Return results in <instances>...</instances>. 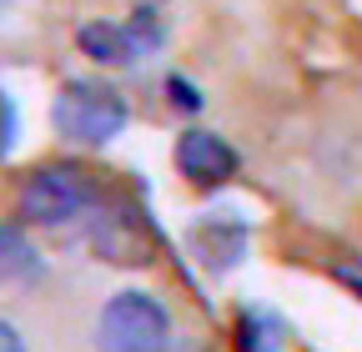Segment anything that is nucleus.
<instances>
[{
  "instance_id": "f257e3e1",
  "label": "nucleus",
  "mask_w": 362,
  "mask_h": 352,
  "mask_svg": "<svg viewBox=\"0 0 362 352\" xmlns=\"http://www.w3.org/2000/svg\"><path fill=\"white\" fill-rule=\"evenodd\" d=\"M131 121V106L116 86L96 81V76H76V81H61V91L51 101V126L56 136L76 141V146H106L116 141Z\"/></svg>"
},
{
  "instance_id": "f03ea898",
  "label": "nucleus",
  "mask_w": 362,
  "mask_h": 352,
  "mask_svg": "<svg viewBox=\"0 0 362 352\" xmlns=\"http://www.w3.org/2000/svg\"><path fill=\"white\" fill-rule=\"evenodd\" d=\"M96 201H101V187L81 161H45V166H35L25 176L16 211L30 227H71Z\"/></svg>"
},
{
  "instance_id": "7ed1b4c3",
  "label": "nucleus",
  "mask_w": 362,
  "mask_h": 352,
  "mask_svg": "<svg viewBox=\"0 0 362 352\" xmlns=\"http://www.w3.org/2000/svg\"><path fill=\"white\" fill-rule=\"evenodd\" d=\"M96 347L101 352H166L171 347V312L141 287H126L106 297L96 317Z\"/></svg>"
},
{
  "instance_id": "20e7f679",
  "label": "nucleus",
  "mask_w": 362,
  "mask_h": 352,
  "mask_svg": "<svg viewBox=\"0 0 362 352\" xmlns=\"http://www.w3.org/2000/svg\"><path fill=\"white\" fill-rule=\"evenodd\" d=\"M176 171L187 176L192 187H202V192H211V187H226L237 176V146L226 141V136H216V131H206V126H192V131H181L176 136Z\"/></svg>"
},
{
  "instance_id": "39448f33",
  "label": "nucleus",
  "mask_w": 362,
  "mask_h": 352,
  "mask_svg": "<svg viewBox=\"0 0 362 352\" xmlns=\"http://www.w3.org/2000/svg\"><path fill=\"white\" fill-rule=\"evenodd\" d=\"M90 242H96V252L106 262H116V267H146L151 252H156V237L146 227V211H136V206H121L111 216L96 211V232H90Z\"/></svg>"
},
{
  "instance_id": "423d86ee",
  "label": "nucleus",
  "mask_w": 362,
  "mask_h": 352,
  "mask_svg": "<svg viewBox=\"0 0 362 352\" xmlns=\"http://www.w3.org/2000/svg\"><path fill=\"white\" fill-rule=\"evenodd\" d=\"M187 247L197 252V262L206 272H232L247 257V222H232L221 211H206L202 222L187 232Z\"/></svg>"
},
{
  "instance_id": "0eeeda50",
  "label": "nucleus",
  "mask_w": 362,
  "mask_h": 352,
  "mask_svg": "<svg viewBox=\"0 0 362 352\" xmlns=\"http://www.w3.org/2000/svg\"><path fill=\"white\" fill-rule=\"evenodd\" d=\"M76 46L101 66H126V61H136V30L116 25V20H86L76 30Z\"/></svg>"
},
{
  "instance_id": "6e6552de",
  "label": "nucleus",
  "mask_w": 362,
  "mask_h": 352,
  "mask_svg": "<svg viewBox=\"0 0 362 352\" xmlns=\"http://www.w3.org/2000/svg\"><path fill=\"white\" fill-rule=\"evenodd\" d=\"M237 352H292V327L267 307H247L237 317Z\"/></svg>"
},
{
  "instance_id": "1a4fd4ad",
  "label": "nucleus",
  "mask_w": 362,
  "mask_h": 352,
  "mask_svg": "<svg viewBox=\"0 0 362 352\" xmlns=\"http://www.w3.org/2000/svg\"><path fill=\"white\" fill-rule=\"evenodd\" d=\"M40 277V252L25 242L21 227L0 222V282H35Z\"/></svg>"
},
{
  "instance_id": "9d476101",
  "label": "nucleus",
  "mask_w": 362,
  "mask_h": 352,
  "mask_svg": "<svg viewBox=\"0 0 362 352\" xmlns=\"http://www.w3.org/2000/svg\"><path fill=\"white\" fill-rule=\"evenodd\" d=\"M16 136H21V111H16V101H11L6 91H0V161L11 156Z\"/></svg>"
},
{
  "instance_id": "9b49d317",
  "label": "nucleus",
  "mask_w": 362,
  "mask_h": 352,
  "mask_svg": "<svg viewBox=\"0 0 362 352\" xmlns=\"http://www.w3.org/2000/svg\"><path fill=\"white\" fill-rule=\"evenodd\" d=\"M332 277H337L342 287H352V292L362 297V257H357V252H347V257H337V262H332Z\"/></svg>"
},
{
  "instance_id": "f8f14e48",
  "label": "nucleus",
  "mask_w": 362,
  "mask_h": 352,
  "mask_svg": "<svg viewBox=\"0 0 362 352\" xmlns=\"http://www.w3.org/2000/svg\"><path fill=\"white\" fill-rule=\"evenodd\" d=\"M166 91H171V101H176V106H187V111H202V96H197V86H192V81L171 76V81H166Z\"/></svg>"
},
{
  "instance_id": "ddd939ff",
  "label": "nucleus",
  "mask_w": 362,
  "mask_h": 352,
  "mask_svg": "<svg viewBox=\"0 0 362 352\" xmlns=\"http://www.w3.org/2000/svg\"><path fill=\"white\" fill-rule=\"evenodd\" d=\"M0 352H25V337H21L6 317H0Z\"/></svg>"
}]
</instances>
